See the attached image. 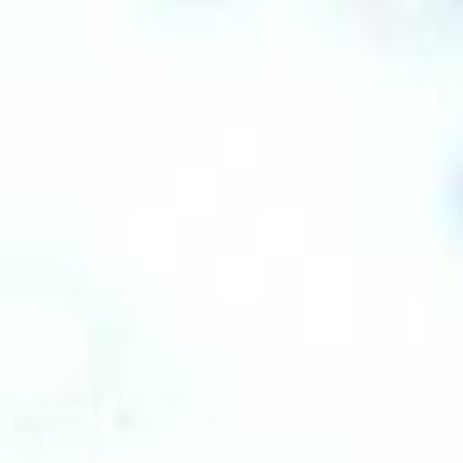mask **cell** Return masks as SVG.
<instances>
[{
    "mask_svg": "<svg viewBox=\"0 0 463 463\" xmlns=\"http://www.w3.org/2000/svg\"><path fill=\"white\" fill-rule=\"evenodd\" d=\"M452 218H458V235H463V158L452 169Z\"/></svg>",
    "mask_w": 463,
    "mask_h": 463,
    "instance_id": "7a4b0ae2",
    "label": "cell"
},
{
    "mask_svg": "<svg viewBox=\"0 0 463 463\" xmlns=\"http://www.w3.org/2000/svg\"><path fill=\"white\" fill-rule=\"evenodd\" d=\"M158 6H180V12H213V6H235V0H158Z\"/></svg>",
    "mask_w": 463,
    "mask_h": 463,
    "instance_id": "3957f363",
    "label": "cell"
},
{
    "mask_svg": "<svg viewBox=\"0 0 463 463\" xmlns=\"http://www.w3.org/2000/svg\"><path fill=\"white\" fill-rule=\"evenodd\" d=\"M338 17L403 61H452L463 55V0H333Z\"/></svg>",
    "mask_w": 463,
    "mask_h": 463,
    "instance_id": "6da1fadb",
    "label": "cell"
}]
</instances>
